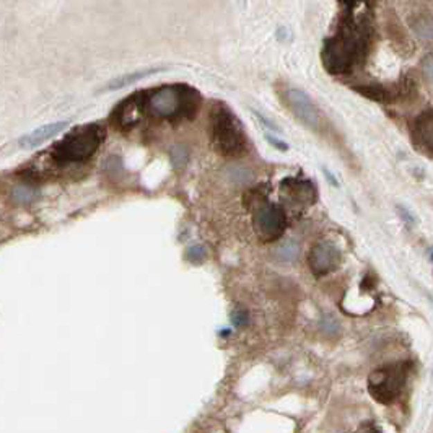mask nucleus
Here are the masks:
<instances>
[{"instance_id":"f257e3e1","label":"nucleus","mask_w":433,"mask_h":433,"mask_svg":"<svg viewBox=\"0 0 433 433\" xmlns=\"http://www.w3.org/2000/svg\"><path fill=\"white\" fill-rule=\"evenodd\" d=\"M370 51V30L355 20H346L324 41L321 60L330 76H346L365 62Z\"/></svg>"},{"instance_id":"f03ea898","label":"nucleus","mask_w":433,"mask_h":433,"mask_svg":"<svg viewBox=\"0 0 433 433\" xmlns=\"http://www.w3.org/2000/svg\"><path fill=\"white\" fill-rule=\"evenodd\" d=\"M209 137L213 150L222 157H241L249 148L243 123L222 101L213 103L209 113Z\"/></svg>"},{"instance_id":"7ed1b4c3","label":"nucleus","mask_w":433,"mask_h":433,"mask_svg":"<svg viewBox=\"0 0 433 433\" xmlns=\"http://www.w3.org/2000/svg\"><path fill=\"white\" fill-rule=\"evenodd\" d=\"M201 105V93L183 83L163 85L145 96V109L158 119H193Z\"/></svg>"},{"instance_id":"20e7f679","label":"nucleus","mask_w":433,"mask_h":433,"mask_svg":"<svg viewBox=\"0 0 433 433\" xmlns=\"http://www.w3.org/2000/svg\"><path fill=\"white\" fill-rule=\"evenodd\" d=\"M106 137L105 129L100 124H87L72 129L62 141L53 148V158L62 165L83 163L100 150Z\"/></svg>"},{"instance_id":"39448f33","label":"nucleus","mask_w":433,"mask_h":433,"mask_svg":"<svg viewBox=\"0 0 433 433\" xmlns=\"http://www.w3.org/2000/svg\"><path fill=\"white\" fill-rule=\"evenodd\" d=\"M407 380L406 363L380 366L369 376V393L380 404H391L398 399Z\"/></svg>"},{"instance_id":"423d86ee","label":"nucleus","mask_w":433,"mask_h":433,"mask_svg":"<svg viewBox=\"0 0 433 433\" xmlns=\"http://www.w3.org/2000/svg\"><path fill=\"white\" fill-rule=\"evenodd\" d=\"M279 95H281V100L285 105V108L295 116L298 123L315 130L316 134L323 132L324 116L308 93L300 90V88L283 87L279 90Z\"/></svg>"},{"instance_id":"0eeeda50","label":"nucleus","mask_w":433,"mask_h":433,"mask_svg":"<svg viewBox=\"0 0 433 433\" xmlns=\"http://www.w3.org/2000/svg\"><path fill=\"white\" fill-rule=\"evenodd\" d=\"M254 228L263 241H277L287 228V213L276 204H263L254 213Z\"/></svg>"},{"instance_id":"6e6552de","label":"nucleus","mask_w":433,"mask_h":433,"mask_svg":"<svg viewBox=\"0 0 433 433\" xmlns=\"http://www.w3.org/2000/svg\"><path fill=\"white\" fill-rule=\"evenodd\" d=\"M145 91H139L125 98L124 101L116 106L113 111V121L114 124L121 129H132L141 123L143 118V111H145Z\"/></svg>"},{"instance_id":"1a4fd4ad","label":"nucleus","mask_w":433,"mask_h":433,"mask_svg":"<svg viewBox=\"0 0 433 433\" xmlns=\"http://www.w3.org/2000/svg\"><path fill=\"white\" fill-rule=\"evenodd\" d=\"M353 90L360 93L369 100L378 101V103H393L396 100L407 96L414 90L411 78H404L398 85H381V83H370V85H357Z\"/></svg>"},{"instance_id":"9d476101","label":"nucleus","mask_w":433,"mask_h":433,"mask_svg":"<svg viewBox=\"0 0 433 433\" xmlns=\"http://www.w3.org/2000/svg\"><path fill=\"white\" fill-rule=\"evenodd\" d=\"M339 264H341V253L336 246L326 241L316 243L308 254V265L316 277L328 276L336 271Z\"/></svg>"},{"instance_id":"9b49d317","label":"nucleus","mask_w":433,"mask_h":433,"mask_svg":"<svg viewBox=\"0 0 433 433\" xmlns=\"http://www.w3.org/2000/svg\"><path fill=\"white\" fill-rule=\"evenodd\" d=\"M411 136L417 150L430 158L433 152V114L430 108L418 114L414 121Z\"/></svg>"},{"instance_id":"f8f14e48","label":"nucleus","mask_w":433,"mask_h":433,"mask_svg":"<svg viewBox=\"0 0 433 433\" xmlns=\"http://www.w3.org/2000/svg\"><path fill=\"white\" fill-rule=\"evenodd\" d=\"M69 127L67 121H59V123H51V124H44L41 127L33 129L31 132L25 134L18 139V147L21 150H33V148L43 145L44 142L51 141V139L58 136V134L62 132Z\"/></svg>"},{"instance_id":"ddd939ff","label":"nucleus","mask_w":433,"mask_h":433,"mask_svg":"<svg viewBox=\"0 0 433 433\" xmlns=\"http://www.w3.org/2000/svg\"><path fill=\"white\" fill-rule=\"evenodd\" d=\"M281 189L288 199L298 204H305V206L313 204L316 197H318V191H316L315 184L310 179L285 178L282 181Z\"/></svg>"},{"instance_id":"4468645a","label":"nucleus","mask_w":433,"mask_h":433,"mask_svg":"<svg viewBox=\"0 0 433 433\" xmlns=\"http://www.w3.org/2000/svg\"><path fill=\"white\" fill-rule=\"evenodd\" d=\"M163 71H165V69H161V67H150V69H143V71L125 73V76L116 77V78H113V80H111V82L106 83V85L103 87V91L123 90V88L129 87V85H132V83H136V82H139V80H142V78L150 77V76H155V73L163 72Z\"/></svg>"},{"instance_id":"2eb2a0df","label":"nucleus","mask_w":433,"mask_h":433,"mask_svg":"<svg viewBox=\"0 0 433 433\" xmlns=\"http://www.w3.org/2000/svg\"><path fill=\"white\" fill-rule=\"evenodd\" d=\"M300 256V245L297 240H285L276 248V259L283 264L295 263Z\"/></svg>"},{"instance_id":"dca6fc26","label":"nucleus","mask_w":433,"mask_h":433,"mask_svg":"<svg viewBox=\"0 0 433 433\" xmlns=\"http://www.w3.org/2000/svg\"><path fill=\"white\" fill-rule=\"evenodd\" d=\"M206 258H207V251L201 245L191 246V248H188V251H186V259L191 260L193 264L202 263Z\"/></svg>"},{"instance_id":"f3484780","label":"nucleus","mask_w":433,"mask_h":433,"mask_svg":"<svg viewBox=\"0 0 433 433\" xmlns=\"http://www.w3.org/2000/svg\"><path fill=\"white\" fill-rule=\"evenodd\" d=\"M35 195H36L35 191L23 188L21 186V188H17L15 191H13L12 197H13V201L18 202V204H28V202H31L33 199H35Z\"/></svg>"},{"instance_id":"a211bd4d","label":"nucleus","mask_w":433,"mask_h":433,"mask_svg":"<svg viewBox=\"0 0 433 433\" xmlns=\"http://www.w3.org/2000/svg\"><path fill=\"white\" fill-rule=\"evenodd\" d=\"M414 28H416L417 36H418V38H421V39H427V41H430V39H432V25H430V20L423 21V18H422V20L416 21V25H414Z\"/></svg>"},{"instance_id":"6ab92c4d","label":"nucleus","mask_w":433,"mask_h":433,"mask_svg":"<svg viewBox=\"0 0 433 433\" xmlns=\"http://www.w3.org/2000/svg\"><path fill=\"white\" fill-rule=\"evenodd\" d=\"M319 326H321V330L326 334H329V336H334V334L339 333V323L333 318V316H324V318L321 319Z\"/></svg>"},{"instance_id":"aec40b11","label":"nucleus","mask_w":433,"mask_h":433,"mask_svg":"<svg viewBox=\"0 0 433 433\" xmlns=\"http://www.w3.org/2000/svg\"><path fill=\"white\" fill-rule=\"evenodd\" d=\"M398 211H399V215H401V218L407 227L416 225V218H414V215L407 211V209H404L403 206H398Z\"/></svg>"},{"instance_id":"412c9836","label":"nucleus","mask_w":433,"mask_h":433,"mask_svg":"<svg viewBox=\"0 0 433 433\" xmlns=\"http://www.w3.org/2000/svg\"><path fill=\"white\" fill-rule=\"evenodd\" d=\"M248 313L246 311H236V313H233V323H235L236 326H246L248 324Z\"/></svg>"},{"instance_id":"4be33fe9","label":"nucleus","mask_w":433,"mask_h":433,"mask_svg":"<svg viewBox=\"0 0 433 433\" xmlns=\"http://www.w3.org/2000/svg\"><path fill=\"white\" fill-rule=\"evenodd\" d=\"M355 433H381V430H378L375 425H363Z\"/></svg>"},{"instance_id":"5701e85b","label":"nucleus","mask_w":433,"mask_h":433,"mask_svg":"<svg viewBox=\"0 0 433 433\" xmlns=\"http://www.w3.org/2000/svg\"><path fill=\"white\" fill-rule=\"evenodd\" d=\"M267 139H269V141H271V143H272L274 147L281 148V150H287V148H288V147L285 145V143H282V141H276V139L271 137V136H267Z\"/></svg>"},{"instance_id":"b1692460","label":"nucleus","mask_w":433,"mask_h":433,"mask_svg":"<svg viewBox=\"0 0 433 433\" xmlns=\"http://www.w3.org/2000/svg\"><path fill=\"white\" fill-rule=\"evenodd\" d=\"M339 2L344 3V6H347V7H353V6H357L358 2H362V0H339Z\"/></svg>"}]
</instances>
